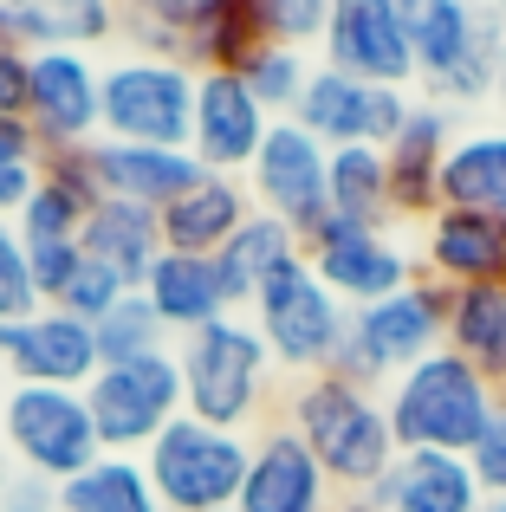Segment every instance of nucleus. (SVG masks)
<instances>
[{"mask_svg":"<svg viewBox=\"0 0 506 512\" xmlns=\"http://www.w3.org/2000/svg\"><path fill=\"white\" fill-rule=\"evenodd\" d=\"M325 195H331V214H351V221H370V227H390V163L383 150H331L325 156Z\"/></svg>","mask_w":506,"mask_h":512,"instance_id":"33","label":"nucleus"},{"mask_svg":"<svg viewBox=\"0 0 506 512\" xmlns=\"http://www.w3.org/2000/svg\"><path fill=\"white\" fill-rule=\"evenodd\" d=\"M0 370L33 389H85L98 376V338L59 305H39L20 325H0Z\"/></svg>","mask_w":506,"mask_h":512,"instance_id":"17","label":"nucleus"},{"mask_svg":"<svg viewBox=\"0 0 506 512\" xmlns=\"http://www.w3.org/2000/svg\"><path fill=\"white\" fill-rule=\"evenodd\" d=\"M299 260H305V240L292 234L286 221H273V214L253 208L247 221H241V234H234L228 247L215 253V279H221V299H228V312L241 318L247 305H253V292H260L266 279H279L286 266H299Z\"/></svg>","mask_w":506,"mask_h":512,"instance_id":"25","label":"nucleus"},{"mask_svg":"<svg viewBox=\"0 0 506 512\" xmlns=\"http://www.w3.org/2000/svg\"><path fill=\"white\" fill-rule=\"evenodd\" d=\"M0 441H7V461L33 480L65 487L72 474H85L98 461V428H91L85 389H33L13 383L0 396Z\"/></svg>","mask_w":506,"mask_h":512,"instance_id":"8","label":"nucleus"},{"mask_svg":"<svg viewBox=\"0 0 506 512\" xmlns=\"http://www.w3.org/2000/svg\"><path fill=\"white\" fill-rule=\"evenodd\" d=\"M325 143L305 137L292 117H279L273 130H266L260 156H253L247 169V195L260 214H273V221H286L292 234H312L318 221L331 214V195H325Z\"/></svg>","mask_w":506,"mask_h":512,"instance_id":"15","label":"nucleus"},{"mask_svg":"<svg viewBox=\"0 0 506 512\" xmlns=\"http://www.w3.org/2000/svg\"><path fill=\"white\" fill-rule=\"evenodd\" d=\"M331 506H338V487L286 422L260 428L247 441V480L234 512H331Z\"/></svg>","mask_w":506,"mask_h":512,"instance_id":"18","label":"nucleus"},{"mask_svg":"<svg viewBox=\"0 0 506 512\" xmlns=\"http://www.w3.org/2000/svg\"><path fill=\"white\" fill-rule=\"evenodd\" d=\"M0 163H46V150H39L26 117H0Z\"/></svg>","mask_w":506,"mask_h":512,"instance_id":"43","label":"nucleus"},{"mask_svg":"<svg viewBox=\"0 0 506 512\" xmlns=\"http://www.w3.org/2000/svg\"><path fill=\"white\" fill-rule=\"evenodd\" d=\"M195 124V72L176 59H130L104 65V137L150 143V150H189Z\"/></svg>","mask_w":506,"mask_h":512,"instance_id":"9","label":"nucleus"},{"mask_svg":"<svg viewBox=\"0 0 506 512\" xmlns=\"http://www.w3.org/2000/svg\"><path fill=\"white\" fill-rule=\"evenodd\" d=\"M331 512H377V506H370V500H338Z\"/></svg>","mask_w":506,"mask_h":512,"instance_id":"45","label":"nucleus"},{"mask_svg":"<svg viewBox=\"0 0 506 512\" xmlns=\"http://www.w3.org/2000/svg\"><path fill=\"white\" fill-rule=\"evenodd\" d=\"M124 279L111 273V266H98V260H78V273H72V286H65V299H59V312H72L78 325H98L104 312H111L117 299H124Z\"/></svg>","mask_w":506,"mask_h":512,"instance_id":"38","label":"nucleus"},{"mask_svg":"<svg viewBox=\"0 0 506 512\" xmlns=\"http://www.w3.org/2000/svg\"><path fill=\"white\" fill-rule=\"evenodd\" d=\"M124 13L104 0H0V39L26 52H91L117 33Z\"/></svg>","mask_w":506,"mask_h":512,"instance_id":"24","label":"nucleus"},{"mask_svg":"<svg viewBox=\"0 0 506 512\" xmlns=\"http://www.w3.org/2000/svg\"><path fill=\"white\" fill-rule=\"evenodd\" d=\"M364 500L377 512H487V493L461 454H396Z\"/></svg>","mask_w":506,"mask_h":512,"instance_id":"22","label":"nucleus"},{"mask_svg":"<svg viewBox=\"0 0 506 512\" xmlns=\"http://www.w3.org/2000/svg\"><path fill=\"white\" fill-rule=\"evenodd\" d=\"M468 467H474V480H481V493H487V500H506V396H500L494 422H487V435L474 441Z\"/></svg>","mask_w":506,"mask_h":512,"instance_id":"40","label":"nucleus"},{"mask_svg":"<svg viewBox=\"0 0 506 512\" xmlns=\"http://www.w3.org/2000/svg\"><path fill=\"white\" fill-rule=\"evenodd\" d=\"M273 117L253 104L241 72H195V124H189V156L208 175H241L253 169Z\"/></svg>","mask_w":506,"mask_h":512,"instance_id":"16","label":"nucleus"},{"mask_svg":"<svg viewBox=\"0 0 506 512\" xmlns=\"http://www.w3.org/2000/svg\"><path fill=\"white\" fill-rule=\"evenodd\" d=\"M286 428L331 474L338 500H364L396 461V435L383 415V389H357L344 376H305L286 396Z\"/></svg>","mask_w":506,"mask_h":512,"instance_id":"1","label":"nucleus"},{"mask_svg":"<svg viewBox=\"0 0 506 512\" xmlns=\"http://www.w3.org/2000/svg\"><path fill=\"white\" fill-rule=\"evenodd\" d=\"M0 512H59V487L13 467V474L0 480Z\"/></svg>","mask_w":506,"mask_h":512,"instance_id":"42","label":"nucleus"},{"mask_svg":"<svg viewBox=\"0 0 506 512\" xmlns=\"http://www.w3.org/2000/svg\"><path fill=\"white\" fill-rule=\"evenodd\" d=\"M26 91H33V52L0 39V117H26Z\"/></svg>","mask_w":506,"mask_h":512,"instance_id":"41","label":"nucleus"},{"mask_svg":"<svg viewBox=\"0 0 506 512\" xmlns=\"http://www.w3.org/2000/svg\"><path fill=\"white\" fill-rule=\"evenodd\" d=\"M85 409L104 454H137L143 461V448L182 415L176 350H156V357H137V363H104L85 383Z\"/></svg>","mask_w":506,"mask_h":512,"instance_id":"10","label":"nucleus"},{"mask_svg":"<svg viewBox=\"0 0 506 512\" xmlns=\"http://www.w3.org/2000/svg\"><path fill=\"white\" fill-rule=\"evenodd\" d=\"M78 253L98 266H111L130 292L150 279V266L163 260V214L137 208V201H98L85 214V234H78Z\"/></svg>","mask_w":506,"mask_h":512,"instance_id":"27","label":"nucleus"},{"mask_svg":"<svg viewBox=\"0 0 506 512\" xmlns=\"http://www.w3.org/2000/svg\"><path fill=\"white\" fill-rule=\"evenodd\" d=\"M143 299H150V312L163 318L169 338H195L202 325H215V318H234L228 299H221V279H215V260H195V253H169L150 266V279H143Z\"/></svg>","mask_w":506,"mask_h":512,"instance_id":"28","label":"nucleus"},{"mask_svg":"<svg viewBox=\"0 0 506 512\" xmlns=\"http://www.w3.org/2000/svg\"><path fill=\"white\" fill-rule=\"evenodd\" d=\"M305 78H312V59H305V52H292V46H260V52L241 65V85L253 91V104H260L273 124L299 111Z\"/></svg>","mask_w":506,"mask_h":512,"instance_id":"35","label":"nucleus"},{"mask_svg":"<svg viewBox=\"0 0 506 512\" xmlns=\"http://www.w3.org/2000/svg\"><path fill=\"white\" fill-rule=\"evenodd\" d=\"M442 344H448V292L435 279H409L403 292L351 312L331 376H344L357 389H390L396 376L435 357Z\"/></svg>","mask_w":506,"mask_h":512,"instance_id":"4","label":"nucleus"},{"mask_svg":"<svg viewBox=\"0 0 506 512\" xmlns=\"http://www.w3.org/2000/svg\"><path fill=\"white\" fill-rule=\"evenodd\" d=\"M494 409H500V389L474 363H461L448 344L383 389V415H390L396 454H461L468 461L474 441L494 422Z\"/></svg>","mask_w":506,"mask_h":512,"instance_id":"2","label":"nucleus"},{"mask_svg":"<svg viewBox=\"0 0 506 512\" xmlns=\"http://www.w3.org/2000/svg\"><path fill=\"white\" fill-rule=\"evenodd\" d=\"M494 104H500V117H506V46H500V59H494Z\"/></svg>","mask_w":506,"mask_h":512,"instance_id":"44","label":"nucleus"},{"mask_svg":"<svg viewBox=\"0 0 506 512\" xmlns=\"http://www.w3.org/2000/svg\"><path fill=\"white\" fill-rule=\"evenodd\" d=\"M78 240H39V247H26V266H33V292H39V305H59L65 299V286H72V273H78Z\"/></svg>","mask_w":506,"mask_h":512,"instance_id":"39","label":"nucleus"},{"mask_svg":"<svg viewBox=\"0 0 506 512\" xmlns=\"http://www.w3.org/2000/svg\"><path fill=\"white\" fill-rule=\"evenodd\" d=\"M91 169H98L104 201H137V208H150V214L176 208L208 175L189 150H150V143H111V137L91 143Z\"/></svg>","mask_w":506,"mask_h":512,"instance_id":"21","label":"nucleus"},{"mask_svg":"<svg viewBox=\"0 0 506 512\" xmlns=\"http://www.w3.org/2000/svg\"><path fill=\"white\" fill-rule=\"evenodd\" d=\"M442 208L506 221V130H461L442 163Z\"/></svg>","mask_w":506,"mask_h":512,"instance_id":"29","label":"nucleus"},{"mask_svg":"<svg viewBox=\"0 0 506 512\" xmlns=\"http://www.w3.org/2000/svg\"><path fill=\"white\" fill-rule=\"evenodd\" d=\"M461 137V117L448 104L416 98L403 117V130L390 137L383 163H390V214L396 221H429L442 208V163Z\"/></svg>","mask_w":506,"mask_h":512,"instance_id":"19","label":"nucleus"},{"mask_svg":"<svg viewBox=\"0 0 506 512\" xmlns=\"http://www.w3.org/2000/svg\"><path fill=\"white\" fill-rule=\"evenodd\" d=\"M416 266H422V279H435L442 292L506 286V221H494V214L435 208L429 221H422Z\"/></svg>","mask_w":506,"mask_h":512,"instance_id":"20","label":"nucleus"},{"mask_svg":"<svg viewBox=\"0 0 506 512\" xmlns=\"http://www.w3.org/2000/svg\"><path fill=\"white\" fill-rule=\"evenodd\" d=\"M143 474H150V493L163 512H234L247 480V435L176 415L143 448Z\"/></svg>","mask_w":506,"mask_h":512,"instance_id":"6","label":"nucleus"},{"mask_svg":"<svg viewBox=\"0 0 506 512\" xmlns=\"http://www.w3.org/2000/svg\"><path fill=\"white\" fill-rule=\"evenodd\" d=\"M253 331H260L266 357H273V370H292L305 383V376H325L331 363H338V344H344V325H351V305H338L325 292V279L312 273V266H286L279 279H266L260 292H253Z\"/></svg>","mask_w":506,"mask_h":512,"instance_id":"7","label":"nucleus"},{"mask_svg":"<svg viewBox=\"0 0 506 512\" xmlns=\"http://www.w3.org/2000/svg\"><path fill=\"white\" fill-rule=\"evenodd\" d=\"M487 512H506V500H487Z\"/></svg>","mask_w":506,"mask_h":512,"instance_id":"47","label":"nucleus"},{"mask_svg":"<svg viewBox=\"0 0 506 512\" xmlns=\"http://www.w3.org/2000/svg\"><path fill=\"white\" fill-rule=\"evenodd\" d=\"M506 46V13L468 0H416V85L429 104H481L494 98V59Z\"/></svg>","mask_w":506,"mask_h":512,"instance_id":"5","label":"nucleus"},{"mask_svg":"<svg viewBox=\"0 0 506 512\" xmlns=\"http://www.w3.org/2000/svg\"><path fill=\"white\" fill-rule=\"evenodd\" d=\"M305 266L325 279V292L338 305H377L390 292H403L409 279H422L416 253H403L390 240V227L351 221V214H325V221L305 234Z\"/></svg>","mask_w":506,"mask_h":512,"instance_id":"12","label":"nucleus"},{"mask_svg":"<svg viewBox=\"0 0 506 512\" xmlns=\"http://www.w3.org/2000/svg\"><path fill=\"white\" fill-rule=\"evenodd\" d=\"M104 201L98 188V169H91V150H52L39 163V188L33 201L20 208V240L39 247V240H78L85 234V214Z\"/></svg>","mask_w":506,"mask_h":512,"instance_id":"23","label":"nucleus"},{"mask_svg":"<svg viewBox=\"0 0 506 512\" xmlns=\"http://www.w3.org/2000/svg\"><path fill=\"white\" fill-rule=\"evenodd\" d=\"M409 91H383V85H357V78L331 72V65H312L305 78V98L292 111V124L305 137H318L325 150H390V137L403 130L409 117Z\"/></svg>","mask_w":506,"mask_h":512,"instance_id":"13","label":"nucleus"},{"mask_svg":"<svg viewBox=\"0 0 506 512\" xmlns=\"http://www.w3.org/2000/svg\"><path fill=\"white\" fill-rule=\"evenodd\" d=\"M325 20H331V0H260V33L266 46H318L325 39Z\"/></svg>","mask_w":506,"mask_h":512,"instance_id":"36","label":"nucleus"},{"mask_svg":"<svg viewBox=\"0 0 506 512\" xmlns=\"http://www.w3.org/2000/svg\"><path fill=\"white\" fill-rule=\"evenodd\" d=\"M260 46V0H202L189 20V39H182V65L189 72H241Z\"/></svg>","mask_w":506,"mask_h":512,"instance_id":"30","label":"nucleus"},{"mask_svg":"<svg viewBox=\"0 0 506 512\" xmlns=\"http://www.w3.org/2000/svg\"><path fill=\"white\" fill-rule=\"evenodd\" d=\"M318 52L331 72L357 85L409 91L416 85V0H331Z\"/></svg>","mask_w":506,"mask_h":512,"instance_id":"11","label":"nucleus"},{"mask_svg":"<svg viewBox=\"0 0 506 512\" xmlns=\"http://www.w3.org/2000/svg\"><path fill=\"white\" fill-rule=\"evenodd\" d=\"M33 312L39 292H33V266H26V240L13 221H0V325H20Z\"/></svg>","mask_w":506,"mask_h":512,"instance_id":"37","label":"nucleus"},{"mask_svg":"<svg viewBox=\"0 0 506 512\" xmlns=\"http://www.w3.org/2000/svg\"><path fill=\"white\" fill-rule=\"evenodd\" d=\"M176 370H182V415L228 428V435H247L253 415L266 409V389H273V357H266L253 318H215L195 338H182Z\"/></svg>","mask_w":506,"mask_h":512,"instance_id":"3","label":"nucleus"},{"mask_svg":"<svg viewBox=\"0 0 506 512\" xmlns=\"http://www.w3.org/2000/svg\"><path fill=\"white\" fill-rule=\"evenodd\" d=\"M448 350L506 396V286L448 292Z\"/></svg>","mask_w":506,"mask_h":512,"instance_id":"31","label":"nucleus"},{"mask_svg":"<svg viewBox=\"0 0 506 512\" xmlns=\"http://www.w3.org/2000/svg\"><path fill=\"white\" fill-rule=\"evenodd\" d=\"M13 474V461H7V441H0V480H7Z\"/></svg>","mask_w":506,"mask_h":512,"instance_id":"46","label":"nucleus"},{"mask_svg":"<svg viewBox=\"0 0 506 512\" xmlns=\"http://www.w3.org/2000/svg\"><path fill=\"white\" fill-rule=\"evenodd\" d=\"M59 512H163L137 454H98L85 474L59 487Z\"/></svg>","mask_w":506,"mask_h":512,"instance_id":"32","label":"nucleus"},{"mask_svg":"<svg viewBox=\"0 0 506 512\" xmlns=\"http://www.w3.org/2000/svg\"><path fill=\"white\" fill-rule=\"evenodd\" d=\"M91 338H98V370H104V363H137V357L169 350V331H163V318L150 312L143 292H124V299L91 325Z\"/></svg>","mask_w":506,"mask_h":512,"instance_id":"34","label":"nucleus"},{"mask_svg":"<svg viewBox=\"0 0 506 512\" xmlns=\"http://www.w3.org/2000/svg\"><path fill=\"white\" fill-rule=\"evenodd\" d=\"M247 214H253V195H247L241 175H202V188H189L176 208H163V247L215 260V253L241 234Z\"/></svg>","mask_w":506,"mask_h":512,"instance_id":"26","label":"nucleus"},{"mask_svg":"<svg viewBox=\"0 0 506 512\" xmlns=\"http://www.w3.org/2000/svg\"><path fill=\"white\" fill-rule=\"evenodd\" d=\"M26 124L39 150H91L104 137V65L91 52H33Z\"/></svg>","mask_w":506,"mask_h":512,"instance_id":"14","label":"nucleus"}]
</instances>
